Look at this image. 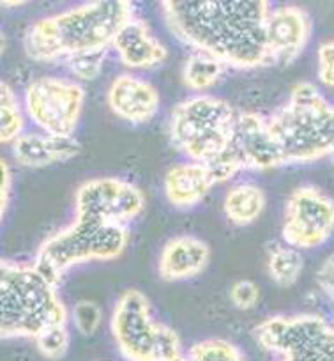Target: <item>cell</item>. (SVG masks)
Wrapping results in <instances>:
<instances>
[{"label":"cell","mask_w":334,"mask_h":361,"mask_svg":"<svg viewBox=\"0 0 334 361\" xmlns=\"http://www.w3.org/2000/svg\"><path fill=\"white\" fill-rule=\"evenodd\" d=\"M110 329L126 361H173L183 356L175 329L156 321L144 293L128 289L111 312Z\"/></svg>","instance_id":"cell-7"},{"label":"cell","mask_w":334,"mask_h":361,"mask_svg":"<svg viewBox=\"0 0 334 361\" xmlns=\"http://www.w3.org/2000/svg\"><path fill=\"white\" fill-rule=\"evenodd\" d=\"M111 47L116 48L120 62L131 69H151L166 59V47L152 34L144 20L133 18L117 34Z\"/></svg>","instance_id":"cell-16"},{"label":"cell","mask_w":334,"mask_h":361,"mask_svg":"<svg viewBox=\"0 0 334 361\" xmlns=\"http://www.w3.org/2000/svg\"><path fill=\"white\" fill-rule=\"evenodd\" d=\"M318 80L327 87H334V39L318 47Z\"/></svg>","instance_id":"cell-28"},{"label":"cell","mask_w":334,"mask_h":361,"mask_svg":"<svg viewBox=\"0 0 334 361\" xmlns=\"http://www.w3.org/2000/svg\"><path fill=\"white\" fill-rule=\"evenodd\" d=\"M267 50L271 64L281 68L292 64L301 55L311 37V18L297 6L271 9L266 25Z\"/></svg>","instance_id":"cell-13"},{"label":"cell","mask_w":334,"mask_h":361,"mask_svg":"<svg viewBox=\"0 0 334 361\" xmlns=\"http://www.w3.org/2000/svg\"><path fill=\"white\" fill-rule=\"evenodd\" d=\"M2 186H0V207H2V216L6 214L9 204V195H11V172H9V166L6 163V159H2Z\"/></svg>","instance_id":"cell-30"},{"label":"cell","mask_w":334,"mask_h":361,"mask_svg":"<svg viewBox=\"0 0 334 361\" xmlns=\"http://www.w3.org/2000/svg\"><path fill=\"white\" fill-rule=\"evenodd\" d=\"M211 260V248L194 235H177L165 243L158 260V273L166 282L194 279Z\"/></svg>","instance_id":"cell-15"},{"label":"cell","mask_w":334,"mask_h":361,"mask_svg":"<svg viewBox=\"0 0 334 361\" xmlns=\"http://www.w3.org/2000/svg\"><path fill=\"white\" fill-rule=\"evenodd\" d=\"M71 317L80 335L92 336L96 335L101 322H103V310H101L99 305L94 303V301L82 300L73 307Z\"/></svg>","instance_id":"cell-25"},{"label":"cell","mask_w":334,"mask_h":361,"mask_svg":"<svg viewBox=\"0 0 334 361\" xmlns=\"http://www.w3.org/2000/svg\"><path fill=\"white\" fill-rule=\"evenodd\" d=\"M255 338L280 361H334V324L320 315L266 319L255 328Z\"/></svg>","instance_id":"cell-8"},{"label":"cell","mask_w":334,"mask_h":361,"mask_svg":"<svg viewBox=\"0 0 334 361\" xmlns=\"http://www.w3.org/2000/svg\"><path fill=\"white\" fill-rule=\"evenodd\" d=\"M85 90L75 80L43 76L27 87L25 114L43 133L73 138L82 116Z\"/></svg>","instance_id":"cell-9"},{"label":"cell","mask_w":334,"mask_h":361,"mask_svg":"<svg viewBox=\"0 0 334 361\" xmlns=\"http://www.w3.org/2000/svg\"><path fill=\"white\" fill-rule=\"evenodd\" d=\"M266 209V193L253 183L232 186L223 199V211L228 221L245 227L259 220Z\"/></svg>","instance_id":"cell-19"},{"label":"cell","mask_w":334,"mask_h":361,"mask_svg":"<svg viewBox=\"0 0 334 361\" xmlns=\"http://www.w3.org/2000/svg\"><path fill=\"white\" fill-rule=\"evenodd\" d=\"M214 186L216 179L211 169L200 161L177 163L166 170L163 179L166 200L180 209L200 204Z\"/></svg>","instance_id":"cell-17"},{"label":"cell","mask_w":334,"mask_h":361,"mask_svg":"<svg viewBox=\"0 0 334 361\" xmlns=\"http://www.w3.org/2000/svg\"><path fill=\"white\" fill-rule=\"evenodd\" d=\"M25 116L15 90L6 82L0 83V140L2 144H13L23 135Z\"/></svg>","instance_id":"cell-22"},{"label":"cell","mask_w":334,"mask_h":361,"mask_svg":"<svg viewBox=\"0 0 334 361\" xmlns=\"http://www.w3.org/2000/svg\"><path fill=\"white\" fill-rule=\"evenodd\" d=\"M237 114L228 102L198 94L177 103L170 116V140L191 161L211 163L227 151Z\"/></svg>","instance_id":"cell-6"},{"label":"cell","mask_w":334,"mask_h":361,"mask_svg":"<svg viewBox=\"0 0 334 361\" xmlns=\"http://www.w3.org/2000/svg\"><path fill=\"white\" fill-rule=\"evenodd\" d=\"M267 121L285 165L323 158L334 165V105L313 83H295L288 102Z\"/></svg>","instance_id":"cell-4"},{"label":"cell","mask_w":334,"mask_h":361,"mask_svg":"<svg viewBox=\"0 0 334 361\" xmlns=\"http://www.w3.org/2000/svg\"><path fill=\"white\" fill-rule=\"evenodd\" d=\"M106 99L111 112L133 124L149 123L161 103L158 89L151 82L130 73L119 75L110 83Z\"/></svg>","instance_id":"cell-14"},{"label":"cell","mask_w":334,"mask_h":361,"mask_svg":"<svg viewBox=\"0 0 334 361\" xmlns=\"http://www.w3.org/2000/svg\"><path fill=\"white\" fill-rule=\"evenodd\" d=\"M104 59H106V51H87V54L73 55V57L66 59V62H68L69 71L75 75V78L90 82V80H96L99 76Z\"/></svg>","instance_id":"cell-26"},{"label":"cell","mask_w":334,"mask_h":361,"mask_svg":"<svg viewBox=\"0 0 334 361\" xmlns=\"http://www.w3.org/2000/svg\"><path fill=\"white\" fill-rule=\"evenodd\" d=\"M58 283L34 262L2 260L0 266V335L34 338L51 326L68 324V308Z\"/></svg>","instance_id":"cell-3"},{"label":"cell","mask_w":334,"mask_h":361,"mask_svg":"<svg viewBox=\"0 0 334 361\" xmlns=\"http://www.w3.org/2000/svg\"><path fill=\"white\" fill-rule=\"evenodd\" d=\"M187 357L191 361H246L237 345L223 338H207L194 343Z\"/></svg>","instance_id":"cell-23"},{"label":"cell","mask_w":334,"mask_h":361,"mask_svg":"<svg viewBox=\"0 0 334 361\" xmlns=\"http://www.w3.org/2000/svg\"><path fill=\"white\" fill-rule=\"evenodd\" d=\"M304 271V259L301 250L287 243L273 241L267 245V273L280 287H292Z\"/></svg>","instance_id":"cell-20"},{"label":"cell","mask_w":334,"mask_h":361,"mask_svg":"<svg viewBox=\"0 0 334 361\" xmlns=\"http://www.w3.org/2000/svg\"><path fill=\"white\" fill-rule=\"evenodd\" d=\"M161 9L170 32L197 51L239 69L271 64L266 0H165Z\"/></svg>","instance_id":"cell-1"},{"label":"cell","mask_w":334,"mask_h":361,"mask_svg":"<svg viewBox=\"0 0 334 361\" xmlns=\"http://www.w3.org/2000/svg\"><path fill=\"white\" fill-rule=\"evenodd\" d=\"M173 361H191L190 357H184V356H180V357H177V360H173Z\"/></svg>","instance_id":"cell-31"},{"label":"cell","mask_w":334,"mask_h":361,"mask_svg":"<svg viewBox=\"0 0 334 361\" xmlns=\"http://www.w3.org/2000/svg\"><path fill=\"white\" fill-rule=\"evenodd\" d=\"M259 286L252 280H237L230 289V300L239 310H253L260 303Z\"/></svg>","instance_id":"cell-27"},{"label":"cell","mask_w":334,"mask_h":361,"mask_svg":"<svg viewBox=\"0 0 334 361\" xmlns=\"http://www.w3.org/2000/svg\"><path fill=\"white\" fill-rule=\"evenodd\" d=\"M128 241L130 231L126 225L75 214V220L68 227L41 245L34 264L54 282L61 283L66 273L78 264L120 257Z\"/></svg>","instance_id":"cell-5"},{"label":"cell","mask_w":334,"mask_h":361,"mask_svg":"<svg viewBox=\"0 0 334 361\" xmlns=\"http://www.w3.org/2000/svg\"><path fill=\"white\" fill-rule=\"evenodd\" d=\"M228 154L241 170H271L285 166L267 117L255 112L237 114Z\"/></svg>","instance_id":"cell-12"},{"label":"cell","mask_w":334,"mask_h":361,"mask_svg":"<svg viewBox=\"0 0 334 361\" xmlns=\"http://www.w3.org/2000/svg\"><path fill=\"white\" fill-rule=\"evenodd\" d=\"M225 64L218 59L204 54V51H194L186 59L183 68V80L191 90H205L209 87L216 85L221 78Z\"/></svg>","instance_id":"cell-21"},{"label":"cell","mask_w":334,"mask_h":361,"mask_svg":"<svg viewBox=\"0 0 334 361\" xmlns=\"http://www.w3.org/2000/svg\"><path fill=\"white\" fill-rule=\"evenodd\" d=\"M316 283H318L320 290L334 305V253L320 264L318 271H316Z\"/></svg>","instance_id":"cell-29"},{"label":"cell","mask_w":334,"mask_h":361,"mask_svg":"<svg viewBox=\"0 0 334 361\" xmlns=\"http://www.w3.org/2000/svg\"><path fill=\"white\" fill-rule=\"evenodd\" d=\"M36 345L37 350L47 360H61V357H64L69 347L68 324L51 326V328L44 329L36 338Z\"/></svg>","instance_id":"cell-24"},{"label":"cell","mask_w":334,"mask_h":361,"mask_svg":"<svg viewBox=\"0 0 334 361\" xmlns=\"http://www.w3.org/2000/svg\"><path fill=\"white\" fill-rule=\"evenodd\" d=\"M333 234V197L313 185L295 188L285 207L283 241L297 250H313L329 241Z\"/></svg>","instance_id":"cell-10"},{"label":"cell","mask_w":334,"mask_h":361,"mask_svg":"<svg viewBox=\"0 0 334 361\" xmlns=\"http://www.w3.org/2000/svg\"><path fill=\"white\" fill-rule=\"evenodd\" d=\"M145 197L138 186L119 177L85 180L75 195L76 216L126 225L144 211Z\"/></svg>","instance_id":"cell-11"},{"label":"cell","mask_w":334,"mask_h":361,"mask_svg":"<svg viewBox=\"0 0 334 361\" xmlns=\"http://www.w3.org/2000/svg\"><path fill=\"white\" fill-rule=\"evenodd\" d=\"M135 16L128 0H96L34 23L23 48L32 61L69 59L87 51H106Z\"/></svg>","instance_id":"cell-2"},{"label":"cell","mask_w":334,"mask_h":361,"mask_svg":"<svg viewBox=\"0 0 334 361\" xmlns=\"http://www.w3.org/2000/svg\"><path fill=\"white\" fill-rule=\"evenodd\" d=\"M11 145L16 163L27 169H47L69 161L80 152L75 137L61 138L47 133H23Z\"/></svg>","instance_id":"cell-18"}]
</instances>
